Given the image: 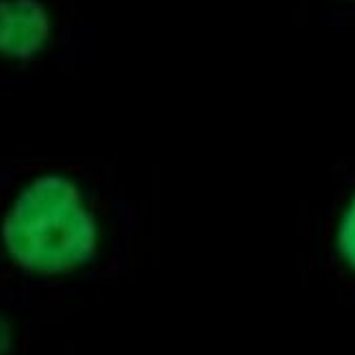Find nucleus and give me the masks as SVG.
Instances as JSON below:
<instances>
[{"instance_id":"nucleus-1","label":"nucleus","mask_w":355,"mask_h":355,"mask_svg":"<svg viewBox=\"0 0 355 355\" xmlns=\"http://www.w3.org/2000/svg\"><path fill=\"white\" fill-rule=\"evenodd\" d=\"M3 242L24 270L59 275L92 259L98 227L79 185L64 175H42L11 203L3 220Z\"/></svg>"},{"instance_id":"nucleus-2","label":"nucleus","mask_w":355,"mask_h":355,"mask_svg":"<svg viewBox=\"0 0 355 355\" xmlns=\"http://www.w3.org/2000/svg\"><path fill=\"white\" fill-rule=\"evenodd\" d=\"M51 37V18L40 0H0V57L31 59Z\"/></svg>"},{"instance_id":"nucleus-3","label":"nucleus","mask_w":355,"mask_h":355,"mask_svg":"<svg viewBox=\"0 0 355 355\" xmlns=\"http://www.w3.org/2000/svg\"><path fill=\"white\" fill-rule=\"evenodd\" d=\"M336 251L343 264L355 272V192L347 200L336 229Z\"/></svg>"},{"instance_id":"nucleus-4","label":"nucleus","mask_w":355,"mask_h":355,"mask_svg":"<svg viewBox=\"0 0 355 355\" xmlns=\"http://www.w3.org/2000/svg\"><path fill=\"white\" fill-rule=\"evenodd\" d=\"M11 347V327L5 320V316H0V355H7Z\"/></svg>"}]
</instances>
